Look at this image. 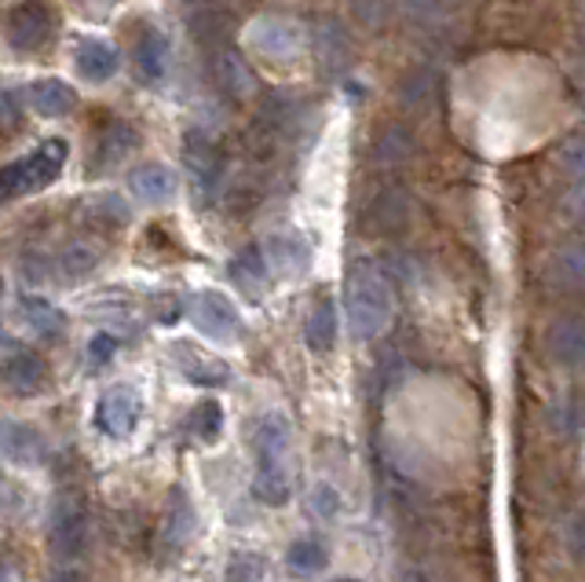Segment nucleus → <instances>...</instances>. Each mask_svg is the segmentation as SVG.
Returning <instances> with one entry per match:
<instances>
[{"instance_id": "nucleus-1", "label": "nucleus", "mask_w": 585, "mask_h": 582, "mask_svg": "<svg viewBox=\"0 0 585 582\" xmlns=\"http://www.w3.org/2000/svg\"><path fill=\"white\" fill-rule=\"evenodd\" d=\"M289 421L282 414H264L256 421V473H253V498L264 506H286L289 487Z\"/></svg>"}, {"instance_id": "nucleus-2", "label": "nucleus", "mask_w": 585, "mask_h": 582, "mask_svg": "<svg viewBox=\"0 0 585 582\" xmlns=\"http://www.w3.org/2000/svg\"><path fill=\"white\" fill-rule=\"evenodd\" d=\"M344 308H348L351 334L359 341H373L392 322V289L373 264H355L344 283Z\"/></svg>"}, {"instance_id": "nucleus-3", "label": "nucleus", "mask_w": 585, "mask_h": 582, "mask_svg": "<svg viewBox=\"0 0 585 582\" xmlns=\"http://www.w3.org/2000/svg\"><path fill=\"white\" fill-rule=\"evenodd\" d=\"M62 165H67V143L62 140L40 143L29 158L0 169V202H12V199H19V194L45 191L48 183L59 180Z\"/></svg>"}, {"instance_id": "nucleus-4", "label": "nucleus", "mask_w": 585, "mask_h": 582, "mask_svg": "<svg viewBox=\"0 0 585 582\" xmlns=\"http://www.w3.org/2000/svg\"><path fill=\"white\" fill-rule=\"evenodd\" d=\"M85 538H88V516L85 506H81L77 495L62 491L51 506V521H48V549L56 560H77L85 554Z\"/></svg>"}, {"instance_id": "nucleus-5", "label": "nucleus", "mask_w": 585, "mask_h": 582, "mask_svg": "<svg viewBox=\"0 0 585 582\" xmlns=\"http://www.w3.org/2000/svg\"><path fill=\"white\" fill-rule=\"evenodd\" d=\"M191 322L208 341H238L246 330L238 308L219 289H198L191 297Z\"/></svg>"}, {"instance_id": "nucleus-6", "label": "nucleus", "mask_w": 585, "mask_h": 582, "mask_svg": "<svg viewBox=\"0 0 585 582\" xmlns=\"http://www.w3.org/2000/svg\"><path fill=\"white\" fill-rule=\"evenodd\" d=\"M143 414V400L140 392L132 389V384H110L107 392L99 396L96 403V425L103 436H114V440H121V436H129L135 429V421H140Z\"/></svg>"}, {"instance_id": "nucleus-7", "label": "nucleus", "mask_w": 585, "mask_h": 582, "mask_svg": "<svg viewBox=\"0 0 585 582\" xmlns=\"http://www.w3.org/2000/svg\"><path fill=\"white\" fill-rule=\"evenodd\" d=\"M51 26H56V19L40 0H26L8 12V40L19 51H37L51 37Z\"/></svg>"}, {"instance_id": "nucleus-8", "label": "nucleus", "mask_w": 585, "mask_h": 582, "mask_svg": "<svg viewBox=\"0 0 585 582\" xmlns=\"http://www.w3.org/2000/svg\"><path fill=\"white\" fill-rule=\"evenodd\" d=\"M246 34H249V45L267 59H289L300 51V29L286 23V19H256Z\"/></svg>"}, {"instance_id": "nucleus-9", "label": "nucleus", "mask_w": 585, "mask_h": 582, "mask_svg": "<svg viewBox=\"0 0 585 582\" xmlns=\"http://www.w3.org/2000/svg\"><path fill=\"white\" fill-rule=\"evenodd\" d=\"M546 345L552 352V359L563 363V367H585V319L582 316L557 319L549 326Z\"/></svg>"}, {"instance_id": "nucleus-10", "label": "nucleus", "mask_w": 585, "mask_h": 582, "mask_svg": "<svg viewBox=\"0 0 585 582\" xmlns=\"http://www.w3.org/2000/svg\"><path fill=\"white\" fill-rule=\"evenodd\" d=\"M73 62H77V74L92 81V85H103V81H110L118 74L121 59H118V48H110L107 40L99 37H85L73 51Z\"/></svg>"}, {"instance_id": "nucleus-11", "label": "nucleus", "mask_w": 585, "mask_h": 582, "mask_svg": "<svg viewBox=\"0 0 585 582\" xmlns=\"http://www.w3.org/2000/svg\"><path fill=\"white\" fill-rule=\"evenodd\" d=\"M129 187H132V194H135V199H140L143 205H162V202L172 199L176 176H172L169 165H162V162H143L140 169H132Z\"/></svg>"}, {"instance_id": "nucleus-12", "label": "nucleus", "mask_w": 585, "mask_h": 582, "mask_svg": "<svg viewBox=\"0 0 585 582\" xmlns=\"http://www.w3.org/2000/svg\"><path fill=\"white\" fill-rule=\"evenodd\" d=\"M0 451L8 454L12 462H23V465H37L45 459V440L34 425H23V421H0Z\"/></svg>"}, {"instance_id": "nucleus-13", "label": "nucleus", "mask_w": 585, "mask_h": 582, "mask_svg": "<svg viewBox=\"0 0 585 582\" xmlns=\"http://www.w3.org/2000/svg\"><path fill=\"white\" fill-rule=\"evenodd\" d=\"M549 283L568 294H585V242L557 249V257L549 261Z\"/></svg>"}, {"instance_id": "nucleus-14", "label": "nucleus", "mask_w": 585, "mask_h": 582, "mask_svg": "<svg viewBox=\"0 0 585 582\" xmlns=\"http://www.w3.org/2000/svg\"><path fill=\"white\" fill-rule=\"evenodd\" d=\"M172 356H176V363H180L183 378L194 381V384H205V389H213V384H227V381H231V370H227L224 363L213 359V356H205V352H198L191 345H176Z\"/></svg>"}, {"instance_id": "nucleus-15", "label": "nucleus", "mask_w": 585, "mask_h": 582, "mask_svg": "<svg viewBox=\"0 0 585 582\" xmlns=\"http://www.w3.org/2000/svg\"><path fill=\"white\" fill-rule=\"evenodd\" d=\"M267 261L275 272L282 275H300V272H308V264H311V249L308 242L300 235H271V242H267Z\"/></svg>"}, {"instance_id": "nucleus-16", "label": "nucleus", "mask_w": 585, "mask_h": 582, "mask_svg": "<svg viewBox=\"0 0 585 582\" xmlns=\"http://www.w3.org/2000/svg\"><path fill=\"white\" fill-rule=\"evenodd\" d=\"M227 275H231V283L242 289L246 297H264V289H267V261H264V253H260L256 246H249L242 249V253L235 257L231 268H227Z\"/></svg>"}, {"instance_id": "nucleus-17", "label": "nucleus", "mask_w": 585, "mask_h": 582, "mask_svg": "<svg viewBox=\"0 0 585 582\" xmlns=\"http://www.w3.org/2000/svg\"><path fill=\"white\" fill-rule=\"evenodd\" d=\"M29 103L40 118H67L73 110V88L59 78H45L29 85Z\"/></svg>"}, {"instance_id": "nucleus-18", "label": "nucleus", "mask_w": 585, "mask_h": 582, "mask_svg": "<svg viewBox=\"0 0 585 582\" xmlns=\"http://www.w3.org/2000/svg\"><path fill=\"white\" fill-rule=\"evenodd\" d=\"M19 316L29 330H37L40 337H59L67 330V316L51 305V300H40V297H23L19 300Z\"/></svg>"}, {"instance_id": "nucleus-19", "label": "nucleus", "mask_w": 585, "mask_h": 582, "mask_svg": "<svg viewBox=\"0 0 585 582\" xmlns=\"http://www.w3.org/2000/svg\"><path fill=\"white\" fill-rule=\"evenodd\" d=\"M286 565H289L292 575L311 579V575H319V571H326L330 549L322 546L319 538H297V543L289 546V554H286Z\"/></svg>"}, {"instance_id": "nucleus-20", "label": "nucleus", "mask_w": 585, "mask_h": 582, "mask_svg": "<svg viewBox=\"0 0 585 582\" xmlns=\"http://www.w3.org/2000/svg\"><path fill=\"white\" fill-rule=\"evenodd\" d=\"M333 345H337V308H333V300H319L308 316V348L330 352Z\"/></svg>"}, {"instance_id": "nucleus-21", "label": "nucleus", "mask_w": 585, "mask_h": 582, "mask_svg": "<svg viewBox=\"0 0 585 582\" xmlns=\"http://www.w3.org/2000/svg\"><path fill=\"white\" fill-rule=\"evenodd\" d=\"M135 67H140L143 78L158 81L165 70H169V40H165L162 34H146L140 37V45H135Z\"/></svg>"}, {"instance_id": "nucleus-22", "label": "nucleus", "mask_w": 585, "mask_h": 582, "mask_svg": "<svg viewBox=\"0 0 585 582\" xmlns=\"http://www.w3.org/2000/svg\"><path fill=\"white\" fill-rule=\"evenodd\" d=\"M187 165H191V173L205 187L213 183L216 180V169H219V154L213 147V140L202 136V132H191V136H187Z\"/></svg>"}, {"instance_id": "nucleus-23", "label": "nucleus", "mask_w": 585, "mask_h": 582, "mask_svg": "<svg viewBox=\"0 0 585 582\" xmlns=\"http://www.w3.org/2000/svg\"><path fill=\"white\" fill-rule=\"evenodd\" d=\"M4 378L12 381V389L19 392H34L40 381H45V363H40L34 352H15L4 367Z\"/></svg>"}, {"instance_id": "nucleus-24", "label": "nucleus", "mask_w": 585, "mask_h": 582, "mask_svg": "<svg viewBox=\"0 0 585 582\" xmlns=\"http://www.w3.org/2000/svg\"><path fill=\"white\" fill-rule=\"evenodd\" d=\"M187 429L194 432L198 443H216L219 429H224V407H219L216 400L198 403V407L191 411V418H187Z\"/></svg>"}, {"instance_id": "nucleus-25", "label": "nucleus", "mask_w": 585, "mask_h": 582, "mask_svg": "<svg viewBox=\"0 0 585 582\" xmlns=\"http://www.w3.org/2000/svg\"><path fill=\"white\" fill-rule=\"evenodd\" d=\"M135 132L129 129L124 121H114L103 129V136H99V162L103 165H114V162H121L124 154H132L135 151Z\"/></svg>"}, {"instance_id": "nucleus-26", "label": "nucleus", "mask_w": 585, "mask_h": 582, "mask_svg": "<svg viewBox=\"0 0 585 582\" xmlns=\"http://www.w3.org/2000/svg\"><path fill=\"white\" fill-rule=\"evenodd\" d=\"M187 532H191V502H187V495L176 487V491H172V509H169V546L180 543Z\"/></svg>"}, {"instance_id": "nucleus-27", "label": "nucleus", "mask_w": 585, "mask_h": 582, "mask_svg": "<svg viewBox=\"0 0 585 582\" xmlns=\"http://www.w3.org/2000/svg\"><path fill=\"white\" fill-rule=\"evenodd\" d=\"M96 249H88V246H70L67 253H62V272H67L70 278H81V275H88L92 268H96Z\"/></svg>"}, {"instance_id": "nucleus-28", "label": "nucleus", "mask_w": 585, "mask_h": 582, "mask_svg": "<svg viewBox=\"0 0 585 582\" xmlns=\"http://www.w3.org/2000/svg\"><path fill=\"white\" fill-rule=\"evenodd\" d=\"M560 169L574 176V180H582L585 176V136H574L560 147Z\"/></svg>"}, {"instance_id": "nucleus-29", "label": "nucleus", "mask_w": 585, "mask_h": 582, "mask_svg": "<svg viewBox=\"0 0 585 582\" xmlns=\"http://www.w3.org/2000/svg\"><path fill=\"white\" fill-rule=\"evenodd\" d=\"M224 582H264V565L253 557H238L224 568Z\"/></svg>"}, {"instance_id": "nucleus-30", "label": "nucleus", "mask_w": 585, "mask_h": 582, "mask_svg": "<svg viewBox=\"0 0 585 582\" xmlns=\"http://www.w3.org/2000/svg\"><path fill=\"white\" fill-rule=\"evenodd\" d=\"M23 124V107H19L15 92H0V132L12 136V132Z\"/></svg>"}, {"instance_id": "nucleus-31", "label": "nucleus", "mask_w": 585, "mask_h": 582, "mask_svg": "<svg viewBox=\"0 0 585 582\" xmlns=\"http://www.w3.org/2000/svg\"><path fill=\"white\" fill-rule=\"evenodd\" d=\"M406 154H410V140H406L403 132H389L378 147V162H403Z\"/></svg>"}, {"instance_id": "nucleus-32", "label": "nucleus", "mask_w": 585, "mask_h": 582, "mask_svg": "<svg viewBox=\"0 0 585 582\" xmlns=\"http://www.w3.org/2000/svg\"><path fill=\"white\" fill-rule=\"evenodd\" d=\"M311 509H315L319 516H337V509H341L337 491H333L330 484H315V491H311Z\"/></svg>"}, {"instance_id": "nucleus-33", "label": "nucleus", "mask_w": 585, "mask_h": 582, "mask_svg": "<svg viewBox=\"0 0 585 582\" xmlns=\"http://www.w3.org/2000/svg\"><path fill=\"white\" fill-rule=\"evenodd\" d=\"M563 538H568L574 557H585V516L582 513H574L571 521L563 524Z\"/></svg>"}, {"instance_id": "nucleus-34", "label": "nucleus", "mask_w": 585, "mask_h": 582, "mask_svg": "<svg viewBox=\"0 0 585 582\" xmlns=\"http://www.w3.org/2000/svg\"><path fill=\"white\" fill-rule=\"evenodd\" d=\"M563 205H568L571 221L585 227V176H582V180H574V187L568 191V202H563Z\"/></svg>"}, {"instance_id": "nucleus-35", "label": "nucleus", "mask_w": 585, "mask_h": 582, "mask_svg": "<svg viewBox=\"0 0 585 582\" xmlns=\"http://www.w3.org/2000/svg\"><path fill=\"white\" fill-rule=\"evenodd\" d=\"M114 352H118V341H114L110 334L92 337V345H88L92 363H110V359H114Z\"/></svg>"}, {"instance_id": "nucleus-36", "label": "nucleus", "mask_w": 585, "mask_h": 582, "mask_svg": "<svg viewBox=\"0 0 585 582\" xmlns=\"http://www.w3.org/2000/svg\"><path fill=\"white\" fill-rule=\"evenodd\" d=\"M403 582H432V575H425V571H406Z\"/></svg>"}, {"instance_id": "nucleus-37", "label": "nucleus", "mask_w": 585, "mask_h": 582, "mask_svg": "<svg viewBox=\"0 0 585 582\" xmlns=\"http://www.w3.org/2000/svg\"><path fill=\"white\" fill-rule=\"evenodd\" d=\"M578 19H582V29H585V0H578Z\"/></svg>"}, {"instance_id": "nucleus-38", "label": "nucleus", "mask_w": 585, "mask_h": 582, "mask_svg": "<svg viewBox=\"0 0 585 582\" xmlns=\"http://www.w3.org/2000/svg\"><path fill=\"white\" fill-rule=\"evenodd\" d=\"M333 582H359V579H333Z\"/></svg>"}]
</instances>
